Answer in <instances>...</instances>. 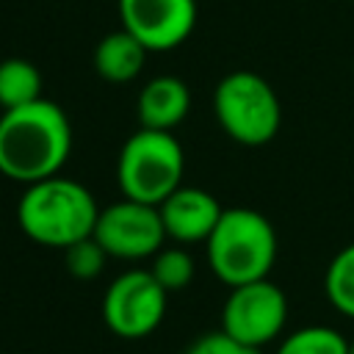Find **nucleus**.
<instances>
[{
    "instance_id": "obj_19",
    "label": "nucleus",
    "mask_w": 354,
    "mask_h": 354,
    "mask_svg": "<svg viewBox=\"0 0 354 354\" xmlns=\"http://www.w3.org/2000/svg\"><path fill=\"white\" fill-rule=\"evenodd\" d=\"M346 354H354V340H348V351Z\"/></svg>"
},
{
    "instance_id": "obj_17",
    "label": "nucleus",
    "mask_w": 354,
    "mask_h": 354,
    "mask_svg": "<svg viewBox=\"0 0 354 354\" xmlns=\"http://www.w3.org/2000/svg\"><path fill=\"white\" fill-rule=\"evenodd\" d=\"M64 252V268L72 279H80V282H91L102 274L105 268V260H108V252L100 246V241L94 235L88 238H80L75 243H69Z\"/></svg>"
},
{
    "instance_id": "obj_16",
    "label": "nucleus",
    "mask_w": 354,
    "mask_h": 354,
    "mask_svg": "<svg viewBox=\"0 0 354 354\" xmlns=\"http://www.w3.org/2000/svg\"><path fill=\"white\" fill-rule=\"evenodd\" d=\"M149 274L160 282V288L166 293L171 290H183L185 285H191L194 279V260L185 249L180 246H163L160 252L152 254V266H149Z\"/></svg>"
},
{
    "instance_id": "obj_6",
    "label": "nucleus",
    "mask_w": 354,
    "mask_h": 354,
    "mask_svg": "<svg viewBox=\"0 0 354 354\" xmlns=\"http://www.w3.org/2000/svg\"><path fill=\"white\" fill-rule=\"evenodd\" d=\"M166 296L169 293L149 274V268H130L105 288L102 321L116 337H147L166 315Z\"/></svg>"
},
{
    "instance_id": "obj_15",
    "label": "nucleus",
    "mask_w": 354,
    "mask_h": 354,
    "mask_svg": "<svg viewBox=\"0 0 354 354\" xmlns=\"http://www.w3.org/2000/svg\"><path fill=\"white\" fill-rule=\"evenodd\" d=\"M348 340L332 326H301L288 335L277 354H346Z\"/></svg>"
},
{
    "instance_id": "obj_7",
    "label": "nucleus",
    "mask_w": 354,
    "mask_h": 354,
    "mask_svg": "<svg viewBox=\"0 0 354 354\" xmlns=\"http://www.w3.org/2000/svg\"><path fill=\"white\" fill-rule=\"evenodd\" d=\"M94 238L108 252V257L133 263V260H147L155 252H160L169 235H166L158 205L122 196L119 202L100 207Z\"/></svg>"
},
{
    "instance_id": "obj_3",
    "label": "nucleus",
    "mask_w": 354,
    "mask_h": 354,
    "mask_svg": "<svg viewBox=\"0 0 354 354\" xmlns=\"http://www.w3.org/2000/svg\"><path fill=\"white\" fill-rule=\"evenodd\" d=\"M205 246L213 274L227 288L266 279L277 263L274 224L252 207H224Z\"/></svg>"
},
{
    "instance_id": "obj_14",
    "label": "nucleus",
    "mask_w": 354,
    "mask_h": 354,
    "mask_svg": "<svg viewBox=\"0 0 354 354\" xmlns=\"http://www.w3.org/2000/svg\"><path fill=\"white\" fill-rule=\"evenodd\" d=\"M324 290L329 304L354 318V243L343 246L326 266V277H324Z\"/></svg>"
},
{
    "instance_id": "obj_2",
    "label": "nucleus",
    "mask_w": 354,
    "mask_h": 354,
    "mask_svg": "<svg viewBox=\"0 0 354 354\" xmlns=\"http://www.w3.org/2000/svg\"><path fill=\"white\" fill-rule=\"evenodd\" d=\"M100 207L94 194L64 174H53L25 185L17 202V221L19 230L53 249H66L69 243L94 235Z\"/></svg>"
},
{
    "instance_id": "obj_1",
    "label": "nucleus",
    "mask_w": 354,
    "mask_h": 354,
    "mask_svg": "<svg viewBox=\"0 0 354 354\" xmlns=\"http://www.w3.org/2000/svg\"><path fill=\"white\" fill-rule=\"evenodd\" d=\"M72 152V124L53 100H33L0 116V174L30 185L61 174Z\"/></svg>"
},
{
    "instance_id": "obj_12",
    "label": "nucleus",
    "mask_w": 354,
    "mask_h": 354,
    "mask_svg": "<svg viewBox=\"0 0 354 354\" xmlns=\"http://www.w3.org/2000/svg\"><path fill=\"white\" fill-rule=\"evenodd\" d=\"M147 47L130 30H113L102 36L94 47V72L108 83H130L141 75L147 64Z\"/></svg>"
},
{
    "instance_id": "obj_4",
    "label": "nucleus",
    "mask_w": 354,
    "mask_h": 354,
    "mask_svg": "<svg viewBox=\"0 0 354 354\" xmlns=\"http://www.w3.org/2000/svg\"><path fill=\"white\" fill-rule=\"evenodd\" d=\"M185 155L171 130L138 127L119 149L116 183L124 196L160 205L183 185Z\"/></svg>"
},
{
    "instance_id": "obj_8",
    "label": "nucleus",
    "mask_w": 354,
    "mask_h": 354,
    "mask_svg": "<svg viewBox=\"0 0 354 354\" xmlns=\"http://www.w3.org/2000/svg\"><path fill=\"white\" fill-rule=\"evenodd\" d=\"M285 321L288 299L268 277L230 288V296L221 307V329L252 348L271 343L282 332Z\"/></svg>"
},
{
    "instance_id": "obj_11",
    "label": "nucleus",
    "mask_w": 354,
    "mask_h": 354,
    "mask_svg": "<svg viewBox=\"0 0 354 354\" xmlns=\"http://www.w3.org/2000/svg\"><path fill=\"white\" fill-rule=\"evenodd\" d=\"M191 111V88L174 75H158L138 91L136 116L141 127L174 130Z\"/></svg>"
},
{
    "instance_id": "obj_10",
    "label": "nucleus",
    "mask_w": 354,
    "mask_h": 354,
    "mask_svg": "<svg viewBox=\"0 0 354 354\" xmlns=\"http://www.w3.org/2000/svg\"><path fill=\"white\" fill-rule=\"evenodd\" d=\"M158 210H160L166 235L177 243H199V241L205 243L224 213L218 199L196 185L174 188L158 205Z\"/></svg>"
},
{
    "instance_id": "obj_9",
    "label": "nucleus",
    "mask_w": 354,
    "mask_h": 354,
    "mask_svg": "<svg viewBox=\"0 0 354 354\" xmlns=\"http://www.w3.org/2000/svg\"><path fill=\"white\" fill-rule=\"evenodd\" d=\"M122 28L149 53L180 47L196 25V0H119Z\"/></svg>"
},
{
    "instance_id": "obj_18",
    "label": "nucleus",
    "mask_w": 354,
    "mask_h": 354,
    "mask_svg": "<svg viewBox=\"0 0 354 354\" xmlns=\"http://www.w3.org/2000/svg\"><path fill=\"white\" fill-rule=\"evenodd\" d=\"M183 354H260V348H252V346L235 340L232 335H227L224 329H216V332L196 337Z\"/></svg>"
},
{
    "instance_id": "obj_5",
    "label": "nucleus",
    "mask_w": 354,
    "mask_h": 354,
    "mask_svg": "<svg viewBox=\"0 0 354 354\" xmlns=\"http://www.w3.org/2000/svg\"><path fill=\"white\" fill-rule=\"evenodd\" d=\"M213 111L221 130L243 147L268 144L282 124V105L274 86L249 69H235L218 80Z\"/></svg>"
},
{
    "instance_id": "obj_13",
    "label": "nucleus",
    "mask_w": 354,
    "mask_h": 354,
    "mask_svg": "<svg viewBox=\"0 0 354 354\" xmlns=\"http://www.w3.org/2000/svg\"><path fill=\"white\" fill-rule=\"evenodd\" d=\"M41 97V75L25 58L0 61V108H19Z\"/></svg>"
}]
</instances>
